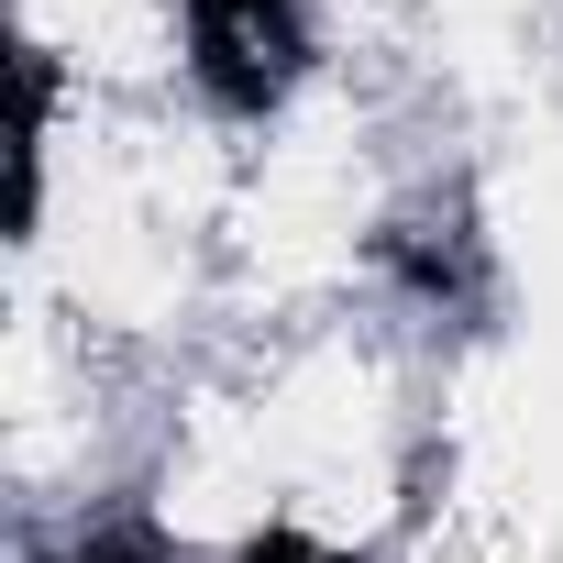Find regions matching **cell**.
Here are the masks:
<instances>
[{"mask_svg":"<svg viewBox=\"0 0 563 563\" xmlns=\"http://www.w3.org/2000/svg\"><path fill=\"white\" fill-rule=\"evenodd\" d=\"M188 34L221 111H265L299 78V0H188Z\"/></svg>","mask_w":563,"mask_h":563,"instance_id":"6da1fadb","label":"cell"},{"mask_svg":"<svg viewBox=\"0 0 563 563\" xmlns=\"http://www.w3.org/2000/svg\"><path fill=\"white\" fill-rule=\"evenodd\" d=\"M78 563H155V552H144V541H89Z\"/></svg>","mask_w":563,"mask_h":563,"instance_id":"7a4b0ae2","label":"cell"}]
</instances>
